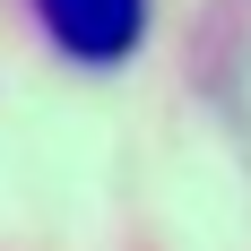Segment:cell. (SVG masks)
Returning <instances> with one entry per match:
<instances>
[{"label":"cell","mask_w":251,"mask_h":251,"mask_svg":"<svg viewBox=\"0 0 251 251\" xmlns=\"http://www.w3.org/2000/svg\"><path fill=\"white\" fill-rule=\"evenodd\" d=\"M35 26L78 70H122L148 44V0H35Z\"/></svg>","instance_id":"obj_1"}]
</instances>
